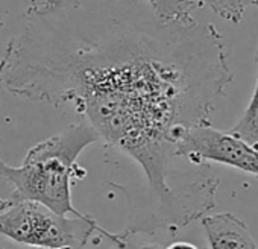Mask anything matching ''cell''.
<instances>
[{
    "instance_id": "cell-1",
    "label": "cell",
    "mask_w": 258,
    "mask_h": 249,
    "mask_svg": "<svg viewBox=\"0 0 258 249\" xmlns=\"http://www.w3.org/2000/svg\"><path fill=\"white\" fill-rule=\"evenodd\" d=\"M232 73L213 25H167L146 0H43L0 58V90L72 105L142 167L151 213L140 231H178L216 207L210 164L176 155L179 136L211 123Z\"/></svg>"
},
{
    "instance_id": "cell-2",
    "label": "cell",
    "mask_w": 258,
    "mask_h": 249,
    "mask_svg": "<svg viewBox=\"0 0 258 249\" xmlns=\"http://www.w3.org/2000/svg\"><path fill=\"white\" fill-rule=\"evenodd\" d=\"M97 140V133L81 120L31 148L20 166L0 160V176L14 189L10 198L37 202L59 216L85 217L73 205L72 184L76 175L85 176V170L78 166L79 155Z\"/></svg>"
},
{
    "instance_id": "cell-3",
    "label": "cell",
    "mask_w": 258,
    "mask_h": 249,
    "mask_svg": "<svg viewBox=\"0 0 258 249\" xmlns=\"http://www.w3.org/2000/svg\"><path fill=\"white\" fill-rule=\"evenodd\" d=\"M94 234L120 244L91 217L59 216L49 208L16 199H0V237L32 249H87Z\"/></svg>"
},
{
    "instance_id": "cell-4",
    "label": "cell",
    "mask_w": 258,
    "mask_h": 249,
    "mask_svg": "<svg viewBox=\"0 0 258 249\" xmlns=\"http://www.w3.org/2000/svg\"><path fill=\"white\" fill-rule=\"evenodd\" d=\"M176 155L191 164L217 163L258 176V149L220 131L213 123L199 125L184 131L175 145Z\"/></svg>"
},
{
    "instance_id": "cell-5",
    "label": "cell",
    "mask_w": 258,
    "mask_h": 249,
    "mask_svg": "<svg viewBox=\"0 0 258 249\" xmlns=\"http://www.w3.org/2000/svg\"><path fill=\"white\" fill-rule=\"evenodd\" d=\"M210 249H258L244 220L225 211L201 219Z\"/></svg>"
},
{
    "instance_id": "cell-6",
    "label": "cell",
    "mask_w": 258,
    "mask_h": 249,
    "mask_svg": "<svg viewBox=\"0 0 258 249\" xmlns=\"http://www.w3.org/2000/svg\"><path fill=\"white\" fill-rule=\"evenodd\" d=\"M154 16L167 25L193 23V11L204 7V0H146Z\"/></svg>"
},
{
    "instance_id": "cell-7",
    "label": "cell",
    "mask_w": 258,
    "mask_h": 249,
    "mask_svg": "<svg viewBox=\"0 0 258 249\" xmlns=\"http://www.w3.org/2000/svg\"><path fill=\"white\" fill-rule=\"evenodd\" d=\"M255 66H256V82L252 93V97L240 117V120L228 130L234 137L246 142L252 148L258 149V46L255 50Z\"/></svg>"
},
{
    "instance_id": "cell-8",
    "label": "cell",
    "mask_w": 258,
    "mask_h": 249,
    "mask_svg": "<svg viewBox=\"0 0 258 249\" xmlns=\"http://www.w3.org/2000/svg\"><path fill=\"white\" fill-rule=\"evenodd\" d=\"M207 4L220 19L238 25L244 14V5L241 0H207Z\"/></svg>"
},
{
    "instance_id": "cell-9",
    "label": "cell",
    "mask_w": 258,
    "mask_h": 249,
    "mask_svg": "<svg viewBox=\"0 0 258 249\" xmlns=\"http://www.w3.org/2000/svg\"><path fill=\"white\" fill-rule=\"evenodd\" d=\"M118 249H164L161 244H157V243H143V244H139V246H129L126 241L123 246H120Z\"/></svg>"
},
{
    "instance_id": "cell-10",
    "label": "cell",
    "mask_w": 258,
    "mask_h": 249,
    "mask_svg": "<svg viewBox=\"0 0 258 249\" xmlns=\"http://www.w3.org/2000/svg\"><path fill=\"white\" fill-rule=\"evenodd\" d=\"M0 249H32V247H25V246H19L4 237H0Z\"/></svg>"
},
{
    "instance_id": "cell-11",
    "label": "cell",
    "mask_w": 258,
    "mask_h": 249,
    "mask_svg": "<svg viewBox=\"0 0 258 249\" xmlns=\"http://www.w3.org/2000/svg\"><path fill=\"white\" fill-rule=\"evenodd\" d=\"M241 2H243L244 8L246 7H255V8H258V0H241Z\"/></svg>"
}]
</instances>
